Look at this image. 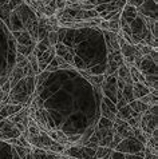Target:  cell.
Instances as JSON below:
<instances>
[{"label": "cell", "mask_w": 158, "mask_h": 159, "mask_svg": "<svg viewBox=\"0 0 158 159\" xmlns=\"http://www.w3.org/2000/svg\"><path fill=\"white\" fill-rule=\"evenodd\" d=\"M36 2H39V3H42V4H43V6H46V4H47L48 2H50V0H36Z\"/></svg>", "instance_id": "f6af8a7d"}, {"label": "cell", "mask_w": 158, "mask_h": 159, "mask_svg": "<svg viewBox=\"0 0 158 159\" xmlns=\"http://www.w3.org/2000/svg\"><path fill=\"white\" fill-rule=\"evenodd\" d=\"M21 135V132L19 129L16 127L15 123H12L10 119H2L0 120V139H14V138H19Z\"/></svg>", "instance_id": "9c48e42d"}, {"label": "cell", "mask_w": 158, "mask_h": 159, "mask_svg": "<svg viewBox=\"0 0 158 159\" xmlns=\"http://www.w3.org/2000/svg\"><path fill=\"white\" fill-rule=\"evenodd\" d=\"M137 115H141V114H137L135 111H133V110L130 108L129 103L126 106H123V107H121L119 110H117V112H115V118L122 119V120H125V122H127L130 118L137 116Z\"/></svg>", "instance_id": "d6986e66"}, {"label": "cell", "mask_w": 158, "mask_h": 159, "mask_svg": "<svg viewBox=\"0 0 158 159\" xmlns=\"http://www.w3.org/2000/svg\"><path fill=\"white\" fill-rule=\"evenodd\" d=\"M47 40L50 43L51 47H54L56 43L59 42V35H58V31H51V32H48L47 35Z\"/></svg>", "instance_id": "e575fe53"}, {"label": "cell", "mask_w": 158, "mask_h": 159, "mask_svg": "<svg viewBox=\"0 0 158 159\" xmlns=\"http://www.w3.org/2000/svg\"><path fill=\"white\" fill-rule=\"evenodd\" d=\"M86 78H87V80H89L93 86L100 87V84H102V82L105 79V75H91V74H87Z\"/></svg>", "instance_id": "4dcf8cb0"}, {"label": "cell", "mask_w": 158, "mask_h": 159, "mask_svg": "<svg viewBox=\"0 0 158 159\" xmlns=\"http://www.w3.org/2000/svg\"><path fill=\"white\" fill-rule=\"evenodd\" d=\"M23 68H19V67H14V70H12V72L11 75H8V82H10V84H11V88L14 87L17 82L20 80V79H23Z\"/></svg>", "instance_id": "7402d4cb"}, {"label": "cell", "mask_w": 158, "mask_h": 159, "mask_svg": "<svg viewBox=\"0 0 158 159\" xmlns=\"http://www.w3.org/2000/svg\"><path fill=\"white\" fill-rule=\"evenodd\" d=\"M145 146L138 142L135 138H125L122 139L119 144L115 147V151L122 152V154H138V152H143Z\"/></svg>", "instance_id": "52a82bcc"}, {"label": "cell", "mask_w": 158, "mask_h": 159, "mask_svg": "<svg viewBox=\"0 0 158 159\" xmlns=\"http://www.w3.org/2000/svg\"><path fill=\"white\" fill-rule=\"evenodd\" d=\"M115 76H117V78H119V79H122V80H123L126 84H131V83H133V80H131V78H130L129 67H127L125 63H123V64H121L119 67H118Z\"/></svg>", "instance_id": "44dd1931"}, {"label": "cell", "mask_w": 158, "mask_h": 159, "mask_svg": "<svg viewBox=\"0 0 158 159\" xmlns=\"http://www.w3.org/2000/svg\"><path fill=\"white\" fill-rule=\"evenodd\" d=\"M15 47H16V54H21L27 58V56L34 51L35 44H32V46H23V44H17L15 42Z\"/></svg>", "instance_id": "484cf974"}, {"label": "cell", "mask_w": 158, "mask_h": 159, "mask_svg": "<svg viewBox=\"0 0 158 159\" xmlns=\"http://www.w3.org/2000/svg\"><path fill=\"white\" fill-rule=\"evenodd\" d=\"M78 2H83V0H66V3H78Z\"/></svg>", "instance_id": "bcb514c9"}, {"label": "cell", "mask_w": 158, "mask_h": 159, "mask_svg": "<svg viewBox=\"0 0 158 159\" xmlns=\"http://www.w3.org/2000/svg\"><path fill=\"white\" fill-rule=\"evenodd\" d=\"M35 52V51H34ZM35 55H36V59H38V64H39V70L40 71H44L46 67L48 64H50V61L54 59L55 56V50L54 47H51L50 50H47L44 52H35Z\"/></svg>", "instance_id": "4fadbf2b"}, {"label": "cell", "mask_w": 158, "mask_h": 159, "mask_svg": "<svg viewBox=\"0 0 158 159\" xmlns=\"http://www.w3.org/2000/svg\"><path fill=\"white\" fill-rule=\"evenodd\" d=\"M105 38L107 42V50L109 54L113 51L119 50V43H118V35L117 32H111V31H105Z\"/></svg>", "instance_id": "2e32d148"}, {"label": "cell", "mask_w": 158, "mask_h": 159, "mask_svg": "<svg viewBox=\"0 0 158 159\" xmlns=\"http://www.w3.org/2000/svg\"><path fill=\"white\" fill-rule=\"evenodd\" d=\"M46 132H47V135L50 136L52 140H55V142L63 144L64 147H66V146H70L68 140H67V135H66L62 130H56V129L54 130V129H51V130H47Z\"/></svg>", "instance_id": "e0dca14e"}, {"label": "cell", "mask_w": 158, "mask_h": 159, "mask_svg": "<svg viewBox=\"0 0 158 159\" xmlns=\"http://www.w3.org/2000/svg\"><path fill=\"white\" fill-rule=\"evenodd\" d=\"M98 12L95 10H78V8H68L66 7L63 10H58L55 14V17L59 21H81V20H89L98 17Z\"/></svg>", "instance_id": "7a4b0ae2"}, {"label": "cell", "mask_w": 158, "mask_h": 159, "mask_svg": "<svg viewBox=\"0 0 158 159\" xmlns=\"http://www.w3.org/2000/svg\"><path fill=\"white\" fill-rule=\"evenodd\" d=\"M126 104H127V100L123 98V96L118 98L117 102H115V107H117V110H119L121 107H123V106H126Z\"/></svg>", "instance_id": "ab89813d"}, {"label": "cell", "mask_w": 158, "mask_h": 159, "mask_svg": "<svg viewBox=\"0 0 158 159\" xmlns=\"http://www.w3.org/2000/svg\"><path fill=\"white\" fill-rule=\"evenodd\" d=\"M56 6H55V0H50L46 6H44V10H43V15L46 17H50V16H55L56 14Z\"/></svg>", "instance_id": "4316f807"}, {"label": "cell", "mask_w": 158, "mask_h": 159, "mask_svg": "<svg viewBox=\"0 0 158 159\" xmlns=\"http://www.w3.org/2000/svg\"><path fill=\"white\" fill-rule=\"evenodd\" d=\"M27 140L28 143L34 146L36 148H42V150H46V151H52L55 154H60L62 155L63 150H64V146L60 144L55 140H52L50 136L47 135L46 131H40L39 134H35V135H28L27 136Z\"/></svg>", "instance_id": "3957f363"}, {"label": "cell", "mask_w": 158, "mask_h": 159, "mask_svg": "<svg viewBox=\"0 0 158 159\" xmlns=\"http://www.w3.org/2000/svg\"><path fill=\"white\" fill-rule=\"evenodd\" d=\"M157 112H158V104L156 106H150L146 111L141 115V123H139V129L143 132L151 134L153 131L157 129Z\"/></svg>", "instance_id": "5b68a950"}, {"label": "cell", "mask_w": 158, "mask_h": 159, "mask_svg": "<svg viewBox=\"0 0 158 159\" xmlns=\"http://www.w3.org/2000/svg\"><path fill=\"white\" fill-rule=\"evenodd\" d=\"M113 129H114V131L118 132V134L122 136V139H125V138H134L133 129H131V127L127 125L125 120H122V119H118V118L114 119Z\"/></svg>", "instance_id": "8fae6325"}, {"label": "cell", "mask_w": 158, "mask_h": 159, "mask_svg": "<svg viewBox=\"0 0 158 159\" xmlns=\"http://www.w3.org/2000/svg\"><path fill=\"white\" fill-rule=\"evenodd\" d=\"M98 27L102 30V31H107V30H109V20L102 19V20H100V23H99Z\"/></svg>", "instance_id": "7bdbcfd3"}, {"label": "cell", "mask_w": 158, "mask_h": 159, "mask_svg": "<svg viewBox=\"0 0 158 159\" xmlns=\"http://www.w3.org/2000/svg\"><path fill=\"white\" fill-rule=\"evenodd\" d=\"M70 159H74V158H70Z\"/></svg>", "instance_id": "681fc988"}, {"label": "cell", "mask_w": 158, "mask_h": 159, "mask_svg": "<svg viewBox=\"0 0 158 159\" xmlns=\"http://www.w3.org/2000/svg\"><path fill=\"white\" fill-rule=\"evenodd\" d=\"M32 155H34L35 159H54L56 154L52 152V151H46V150L35 147L32 150Z\"/></svg>", "instance_id": "603a6c76"}, {"label": "cell", "mask_w": 158, "mask_h": 159, "mask_svg": "<svg viewBox=\"0 0 158 159\" xmlns=\"http://www.w3.org/2000/svg\"><path fill=\"white\" fill-rule=\"evenodd\" d=\"M38 28H39V21H38L36 16L31 17V19L26 23V27H24V30L27 31L30 35H31V38L34 39L35 43L38 42Z\"/></svg>", "instance_id": "ac0fdd59"}, {"label": "cell", "mask_w": 158, "mask_h": 159, "mask_svg": "<svg viewBox=\"0 0 158 159\" xmlns=\"http://www.w3.org/2000/svg\"><path fill=\"white\" fill-rule=\"evenodd\" d=\"M110 127H113V122L110 120V119L102 116L98 120V125H96L95 129H110Z\"/></svg>", "instance_id": "836d02e7"}, {"label": "cell", "mask_w": 158, "mask_h": 159, "mask_svg": "<svg viewBox=\"0 0 158 159\" xmlns=\"http://www.w3.org/2000/svg\"><path fill=\"white\" fill-rule=\"evenodd\" d=\"M121 140H122V136L118 134V132L114 131L113 138H111V142H110V144H109V148H110V150H115V147H117L118 144H119Z\"/></svg>", "instance_id": "d590c367"}, {"label": "cell", "mask_w": 158, "mask_h": 159, "mask_svg": "<svg viewBox=\"0 0 158 159\" xmlns=\"http://www.w3.org/2000/svg\"><path fill=\"white\" fill-rule=\"evenodd\" d=\"M113 151L109 147H103V146H98L95 148V159H100V158H105L106 155H109Z\"/></svg>", "instance_id": "d6a6232c"}, {"label": "cell", "mask_w": 158, "mask_h": 159, "mask_svg": "<svg viewBox=\"0 0 158 159\" xmlns=\"http://www.w3.org/2000/svg\"><path fill=\"white\" fill-rule=\"evenodd\" d=\"M157 50H153L149 55L141 56L137 70L142 75H157Z\"/></svg>", "instance_id": "8992f818"}, {"label": "cell", "mask_w": 158, "mask_h": 159, "mask_svg": "<svg viewBox=\"0 0 158 159\" xmlns=\"http://www.w3.org/2000/svg\"><path fill=\"white\" fill-rule=\"evenodd\" d=\"M0 90H2L3 92H6V94H8V92L11 91V84H10V82H8V79L3 83V84H2V87H0Z\"/></svg>", "instance_id": "60d3db41"}, {"label": "cell", "mask_w": 158, "mask_h": 159, "mask_svg": "<svg viewBox=\"0 0 158 159\" xmlns=\"http://www.w3.org/2000/svg\"><path fill=\"white\" fill-rule=\"evenodd\" d=\"M6 4H7V0H0V7L6 6Z\"/></svg>", "instance_id": "7dc6e473"}, {"label": "cell", "mask_w": 158, "mask_h": 159, "mask_svg": "<svg viewBox=\"0 0 158 159\" xmlns=\"http://www.w3.org/2000/svg\"><path fill=\"white\" fill-rule=\"evenodd\" d=\"M122 96L127 100V103H130L131 100H134V95H133V83L131 84H125L123 90L121 91Z\"/></svg>", "instance_id": "f1b7e54d"}, {"label": "cell", "mask_w": 158, "mask_h": 159, "mask_svg": "<svg viewBox=\"0 0 158 159\" xmlns=\"http://www.w3.org/2000/svg\"><path fill=\"white\" fill-rule=\"evenodd\" d=\"M62 155L74 159H95V148L89 146L70 144L64 147Z\"/></svg>", "instance_id": "277c9868"}, {"label": "cell", "mask_w": 158, "mask_h": 159, "mask_svg": "<svg viewBox=\"0 0 158 159\" xmlns=\"http://www.w3.org/2000/svg\"><path fill=\"white\" fill-rule=\"evenodd\" d=\"M100 90L105 94L106 98H109L114 104L117 102V92H118V88H117V76L114 75H109L106 76L105 75V79L100 84Z\"/></svg>", "instance_id": "ba28073f"}, {"label": "cell", "mask_w": 158, "mask_h": 159, "mask_svg": "<svg viewBox=\"0 0 158 159\" xmlns=\"http://www.w3.org/2000/svg\"><path fill=\"white\" fill-rule=\"evenodd\" d=\"M54 50H55V55L56 56H60V58H62L66 63H68V64H71L72 67H75V59H74L71 51H70L62 42L56 43L54 46Z\"/></svg>", "instance_id": "7c38bea8"}, {"label": "cell", "mask_w": 158, "mask_h": 159, "mask_svg": "<svg viewBox=\"0 0 158 159\" xmlns=\"http://www.w3.org/2000/svg\"><path fill=\"white\" fill-rule=\"evenodd\" d=\"M100 112H102V116L110 119L111 122H114V119H115V114L111 111V108L109 107V106L105 104V102H102V103H100Z\"/></svg>", "instance_id": "f546056e"}, {"label": "cell", "mask_w": 158, "mask_h": 159, "mask_svg": "<svg viewBox=\"0 0 158 159\" xmlns=\"http://www.w3.org/2000/svg\"><path fill=\"white\" fill-rule=\"evenodd\" d=\"M151 90L149 88L146 84H143L141 82H134L133 83V95H134V99H141L142 96L147 95Z\"/></svg>", "instance_id": "ffe728a7"}, {"label": "cell", "mask_w": 158, "mask_h": 159, "mask_svg": "<svg viewBox=\"0 0 158 159\" xmlns=\"http://www.w3.org/2000/svg\"><path fill=\"white\" fill-rule=\"evenodd\" d=\"M36 79L35 76H23L8 92V103L27 106L31 103L34 92L36 90Z\"/></svg>", "instance_id": "6da1fadb"}, {"label": "cell", "mask_w": 158, "mask_h": 159, "mask_svg": "<svg viewBox=\"0 0 158 159\" xmlns=\"http://www.w3.org/2000/svg\"><path fill=\"white\" fill-rule=\"evenodd\" d=\"M74 68L71 64H68V63H66V61L60 58V56H54V59H52L50 61V64L46 67L44 71L47 72H52V71H58V70H71Z\"/></svg>", "instance_id": "5bb4252c"}, {"label": "cell", "mask_w": 158, "mask_h": 159, "mask_svg": "<svg viewBox=\"0 0 158 159\" xmlns=\"http://www.w3.org/2000/svg\"><path fill=\"white\" fill-rule=\"evenodd\" d=\"M118 67H119V64L117 63V61H114L113 59H107V70H106V76H109V75H114L115 76L117 74V70Z\"/></svg>", "instance_id": "1f68e13d"}, {"label": "cell", "mask_w": 158, "mask_h": 159, "mask_svg": "<svg viewBox=\"0 0 158 159\" xmlns=\"http://www.w3.org/2000/svg\"><path fill=\"white\" fill-rule=\"evenodd\" d=\"M142 102V103L147 104V106H156L158 104V96H157V90L156 91H150L147 95L142 96L141 99H139Z\"/></svg>", "instance_id": "d4e9b609"}, {"label": "cell", "mask_w": 158, "mask_h": 159, "mask_svg": "<svg viewBox=\"0 0 158 159\" xmlns=\"http://www.w3.org/2000/svg\"><path fill=\"white\" fill-rule=\"evenodd\" d=\"M60 159H70V158H68V157H64V155H63V157H60Z\"/></svg>", "instance_id": "c3c4849f"}, {"label": "cell", "mask_w": 158, "mask_h": 159, "mask_svg": "<svg viewBox=\"0 0 158 159\" xmlns=\"http://www.w3.org/2000/svg\"><path fill=\"white\" fill-rule=\"evenodd\" d=\"M28 63V60L27 58H26L24 55H21V54H16V67H19V68H23L26 64Z\"/></svg>", "instance_id": "8d00e7d4"}, {"label": "cell", "mask_w": 158, "mask_h": 159, "mask_svg": "<svg viewBox=\"0 0 158 159\" xmlns=\"http://www.w3.org/2000/svg\"><path fill=\"white\" fill-rule=\"evenodd\" d=\"M138 15L143 17L157 19V0H145L139 7H137Z\"/></svg>", "instance_id": "30bf717a"}, {"label": "cell", "mask_w": 158, "mask_h": 159, "mask_svg": "<svg viewBox=\"0 0 158 159\" xmlns=\"http://www.w3.org/2000/svg\"><path fill=\"white\" fill-rule=\"evenodd\" d=\"M55 6L56 10H63L66 8V0H55Z\"/></svg>", "instance_id": "ee69618b"}, {"label": "cell", "mask_w": 158, "mask_h": 159, "mask_svg": "<svg viewBox=\"0 0 158 159\" xmlns=\"http://www.w3.org/2000/svg\"><path fill=\"white\" fill-rule=\"evenodd\" d=\"M11 12H12V10L10 7L7 6H3V7H0V17H2V20L6 23L8 27H10V17H11Z\"/></svg>", "instance_id": "83f0119b"}, {"label": "cell", "mask_w": 158, "mask_h": 159, "mask_svg": "<svg viewBox=\"0 0 158 159\" xmlns=\"http://www.w3.org/2000/svg\"><path fill=\"white\" fill-rule=\"evenodd\" d=\"M145 154L143 152H138V154H126L125 159H143Z\"/></svg>", "instance_id": "f35d334b"}, {"label": "cell", "mask_w": 158, "mask_h": 159, "mask_svg": "<svg viewBox=\"0 0 158 159\" xmlns=\"http://www.w3.org/2000/svg\"><path fill=\"white\" fill-rule=\"evenodd\" d=\"M145 2V0H126V4H129V6H133V7H139L141 4Z\"/></svg>", "instance_id": "b9f144b4"}, {"label": "cell", "mask_w": 158, "mask_h": 159, "mask_svg": "<svg viewBox=\"0 0 158 159\" xmlns=\"http://www.w3.org/2000/svg\"><path fill=\"white\" fill-rule=\"evenodd\" d=\"M23 75H24V76H35V75H34V70H32V67H31V64H30V63H27L23 67Z\"/></svg>", "instance_id": "74e56055"}, {"label": "cell", "mask_w": 158, "mask_h": 159, "mask_svg": "<svg viewBox=\"0 0 158 159\" xmlns=\"http://www.w3.org/2000/svg\"><path fill=\"white\" fill-rule=\"evenodd\" d=\"M129 106H130V108L133 110V111H135L137 114H142L146 111V110L150 107V106H147V104H145V103H142L139 99H134V100H131L130 103H129Z\"/></svg>", "instance_id": "cb8c5ba5"}, {"label": "cell", "mask_w": 158, "mask_h": 159, "mask_svg": "<svg viewBox=\"0 0 158 159\" xmlns=\"http://www.w3.org/2000/svg\"><path fill=\"white\" fill-rule=\"evenodd\" d=\"M12 38L15 39V42L17 44H23V46H32V44H36L34 42V39L31 38L26 30L21 31H12Z\"/></svg>", "instance_id": "9a60e30c"}]
</instances>
